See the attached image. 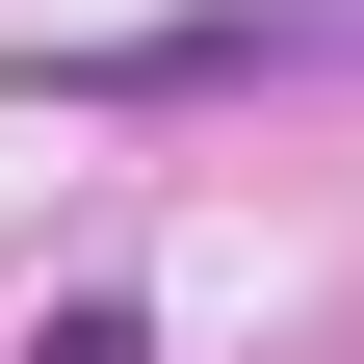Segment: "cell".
Segmentation results:
<instances>
[{"label":"cell","instance_id":"obj_1","mask_svg":"<svg viewBox=\"0 0 364 364\" xmlns=\"http://www.w3.org/2000/svg\"><path fill=\"white\" fill-rule=\"evenodd\" d=\"M26 364H156V312H130V287H78V312H26Z\"/></svg>","mask_w":364,"mask_h":364}]
</instances>
